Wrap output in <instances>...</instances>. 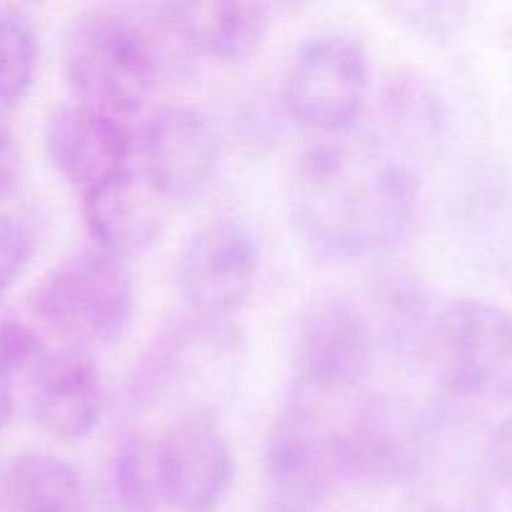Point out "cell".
I'll return each mask as SVG.
<instances>
[{
	"instance_id": "cell-26",
	"label": "cell",
	"mask_w": 512,
	"mask_h": 512,
	"mask_svg": "<svg viewBox=\"0 0 512 512\" xmlns=\"http://www.w3.org/2000/svg\"><path fill=\"white\" fill-rule=\"evenodd\" d=\"M15 378L18 375L8 368L3 358H0V428L13 415V400H15Z\"/></svg>"
},
{
	"instance_id": "cell-9",
	"label": "cell",
	"mask_w": 512,
	"mask_h": 512,
	"mask_svg": "<svg viewBox=\"0 0 512 512\" xmlns=\"http://www.w3.org/2000/svg\"><path fill=\"white\" fill-rule=\"evenodd\" d=\"M260 248L240 218H213L185 238L175 285L190 315L225 323L248 305L258 285Z\"/></svg>"
},
{
	"instance_id": "cell-15",
	"label": "cell",
	"mask_w": 512,
	"mask_h": 512,
	"mask_svg": "<svg viewBox=\"0 0 512 512\" xmlns=\"http://www.w3.org/2000/svg\"><path fill=\"white\" fill-rule=\"evenodd\" d=\"M30 410L60 443L88 438L103 415V383L90 353L63 348L45 355L30 373Z\"/></svg>"
},
{
	"instance_id": "cell-8",
	"label": "cell",
	"mask_w": 512,
	"mask_h": 512,
	"mask_svg": "<svg viewBox=\"0 0 512 512\" xmlns=\"http://www.w3.org/2000/svg\"><path fill=\"white\" fill-rule=\"evenodd\" d=\"M488 440L490 428L465 408L430 405L423 458L408 485L418 512H493Z\"/></svg>"
},
{
	"instance_id": "cell-14",
	"label": "cell",
	"mask_w": 512,
	"mask_h": 512,
	"mask_svg": "<svg viewBox=\"0 0 512 512\" xmlns=\"http://www.w3.org/2000/svg\"><path fill=\"white\" fill-rule=\"evenodd\" d=\"M228 348L223 323L193 315L190 320L168 325L135 363L128 380V403L133 408H148L173 398L175 390H193L200 375L208 373L210 360H218Z\"/></svg>"
},
{
	"instance_id": "cell-21",
	"label": "cell",
	"mask_w": 512,
	"mask_h": 512,
	"mask_svg": "<svg viewBox=\"0 0 512 512\" xmlns=\"http://www.w3.org/2000/svg\"><path fill=\"white\" fill-rule=\"evenodd\" d=\"M155 443L143 433H123L110 450L103 480V512H163Z\"/></svg>"
},
{
	"instance_id": "cell-27",
	"label": "cell",
	"mask_w": 512,
	"mask_h": 512,
	"mask_svg": "<svg viewBox=\"0 0 512 512\" xmlns=\"http://www.w3.org/2000/svg\"><path fill=\"white\" fill-rule=\"evenodd\" d=\"M0 490H3V475H0Z\"/></svg>"
},
{
	"instance_id": "cell-19",
	"label": "cell",
	"mask_w": 512,
	"mask_h": 512,
	"mask_svg": "<svg viewBox=\"0 0 512 512\" xmlns=\"http://www.w3.org/2000/svg\"><path fill=\"white\" fill-rule=\"evenodd\" d=\"M0 503L8 512H90V493L68 460L33 450L3 473Z\"/></svg>"
},
{
	"instance_id": "cell-22",
	"label": "cell",
	"mask_w": 512,
	"mask_h": 512,
	"mask_svg": "<svg viewBox=\"0 0 512 512\" xmlns=\"http://www.w3.org/2000/svg\"><path fill=\"white\" fill-rule=\"evenodd\" d=\"M40 40L33 20L15 5L0 8V108L18 105L38 75Z\"/></svg>"
},
{
	"instance_id": "cell-13",
	"label": "cell",
	"mask_w": 512,
	"mask_h": 512,
	"mask_svg": "<svg viewBox=\"0 0 512 512\" xmlns=\"http://www.w3.org/2000/svg\"><path fill=\"white\" fill-rule=\"evenodd\" d=\"M138 150L128 123L88 105L70 103L55 110L45 125V153L65 183L80 195L133 170Z\"/></svg>"
},
{
	"instance_id": "cell-3",
	"label": "cell",
	"mask_w": 512,
	"mask_h": 512,
	"mask_svg": "<svg viewBox=\"0 0 512 512\" xmlns=\"http://www.w3.org/2000/svg\"><path fill=\"white\" fill-rule=\"evenodd\" d=\"M33 310L68 348H113L135 315V283L125 260L98 248L55 265L33 293Z\"/></svg>"
},
{
	"instance_id": "cell-1",
	"label": "cell",
	"mask_w": 512,
	"mask_h": 512,
	"mask_svg": "<svg viewBox=\"0 0 512 512\" xmlns=\"http://www.w3.org/2000/svg\"><path fill=\"white\" fill-rule=\"evenodd\" d=\"M418 173L378 138H320L298 160L293 218L305 245L328 260H365L408 238Z\"/></svg>"
},
{
	"instance_id": "cell-7",
	"label": "cell",
	"mask_w": 512,
	"mask_h": 512,
	"mask_svg": "<svg viewBox=\"0 0 512 512\" xmlns=\"http://www.w3.org/2000/svg\"><path fill=\"white\" fill-rule=\"evenodd\" d=\"M378 340L368 315L348 300H325L303 315L293 350V395L330 408L350 400L373 373Z\"/></svg>"
},
{
	"instance_id": "cell-12",
	"label": "cell",
	"mask_w": 512,
	"mask_h": 512,
	"mask_svg": "<svg viewBox=\"0 0 512 512\" xmlns=\"http://www.w3.org/2000/svg\"><path fill=\"white\" fill-rule=\"evenodd\" d=\"M140 173L160 198L190 200L213 183L220 165V135L213 120L188 105H165L138 138Z\"/></svg>"
},
{
	"instance_id": "cell-4",
	"label": "cell",
	"mask_w": 512,
	"mask_h": 512,
	"mask_svg": "<svg viewBox=\"0 0 512 512\" xmlns=\"http://www.w3.org/2000/svg\"><path fill=\"white\" fill-rule=\"evenodd\" d=\"M425 365L458 403H512V313L483 298L448 300Z\"/></svg>"
},
{
	"instance_id": "cell-25",
	"label": "cell",
	"mask_w": 512,
	"mask_h": 512,
	"mask_svg": "<svg viewBox=\"0 0 512 512\" xmlns=\"http://www.w3.org/2000/svg\"><path fill=\"white\" fill-rule=\"evenodd\" d=\"M20 175V153L15 143L13 128L0 113V200L8 198L13 188L18 185Z\"/></svg>"
},
{
	"instance_id": "cell-17",
	"label": "cell",
	"mask_w": 512,
	"mask_h": 512,
	"mask_svg": "<svg viewBox=\"0 0 512 512\" xmlns=\"http://www.w3.org/2000/svg\"><path fill=\"white\" fill-rule=\"evenodd\" d=\"M380 120V143L415 168V163L438 153L448 133L450 113L433 78L418 70H400L380 95Z\"/></svg>"
},
{
	"instance_id": "cell-18",
	"label": "cell",
	"mask_w": 512,
	"mask_h": 512,
	"mask_svg": "<svg viewBox=\"0 0 512 512\" xmlns=\"http://www.w3.org/2000/svg\"><path fill=\"white\" fill-rule=\"evenodd\" d=\"M438 308L415 275L393 273L380 278L368 315L378 350H388L403 365H425Z\"/></svg>"
},
{
	"instance_id": "cell-10",
	"label": "cell",
	"mask_w": 512,
	"mask_h": 512,
	"mask_svg": "<svg viewBox=\"0 0 512 512\" xmlns=\"http://www.w3.org/2000/svg\"><path fill=\"white\" fill-rule=\"evenodd\" d=\"M430 405L395 395L355 400L343 418L345 483L363 488L410 485L423 458Z\"/></svg>"
},
{
	"instance_id": "cell-16",
	"label": "cell",
	"mask_w": 512,
	"mask_h": 512,
	"mask_svg": "<svg viewBox=\"0 0 512 512\" xmlns=\"http://www.w3.org/2000/svg\"><path fill=\"white\" fill-rule=\"evenodd\" d=\"M163 200L143 173L118 175L80 195L85 228L95 248L120 260L143 258L160 243Z\"/></svg>"
},
{
	"instance_id": "cell-11",
	"label": "cell",
	"mask_w": 512,
	"mask_h": 512,
	"mask_svg": "<svg viewBox=\"0 0 512 512\" xmlns=\"http://www.w3.org/2000/svg\"><path fill=\"white\" fill-rule=\"evenodd\" d=\"M165 508L215 512L235 483V455L210 410L180 413L155 440Z\"/></svg>"
},
{
	"instance_id": "cell-2",
	"label": "cell",
	"mask_w": 512,
	"mask_h": 512,
	"mask_svg": "<svg viewBox=\"0 0 512 512\" xmlns=\"http://www.w3.org/2000/svg\"><path fill=\"white\" fill-rule=\"evenodd\" d=\"M203 58L183 3L95 5L73 20L65 68L75 103L113 118L138 115L165 80Z\"/></svg>"
},
{
	"instance_id": "cell-5",
	"label": "cell",
	"mask_w": 512,
	"mask_h": 512,
	"mask_svg": "<svg viewBox=\"0 0 512 512\" xmlns=\"http://www.w3.org/2000/svg\"><path fill=\"white\" fill-rule=\"evenodd\" d=\"M263 473L268 512H320L345 483L343 420L293 395L268 430Z\"/></svg>"
},
{
	"instance_id": "cell-6",
	"label": "cell",
	"mask_w": 512,
	"mask_h": 512,
	"mask_svg": "<svg viewBox=\"0 0 512 512\" xmlns=\"http://www.w3.org/2000/svg\"><path fill=\"white\" fill-rule=\"evenodd\" d=\"M370 98L365 45L348 33H318L290 58L283 105L290 118L323 138L355 133Z\"/></svg>"
},
{
	"instance_id": "cell-24",
	"label": "cell",
	"mask_w": 512,
	"mask_h": 512,
	"mask_svg": "<svg viewBox=\"0 0 512 512\" xmlns=\"http://www.w3.org/2000/svg\"><path fill=\"white\" fill-rule=\"evenodd\" d=\"M488 470L495 500H500L505 510L512 512V413L505 415L495 428H490Z\"/></svg>"
},
{
	"instance_id": "cell-20",
	"label": "cell",
	"mask_w": 512,
	"mask_h": 512,
	"mask_svg": "<svg viewBox=\"0 0 512 512\" xmlns=\"http://www.w3.org/2000/svg\"><path fill=\"white\" fill-rule=\"evenodd\" d=\"M200 55L238 65L263 48L273 8L263 3H183Z\"/></svg>"
},
{
	"instance_id": "cell-23",
	"label": "cell",
	"mask_w": 512,
	"mask_h": 512,
	"mask_svg": "<svg viewBox=\"0 0 512 512\" xmlns=\"http://www.w3.org/2000/svg\"><path fill=\"white\" fill-rule=\"evenodd\" d=\"M33 250L35 240L28 225L13 215H0V298L28 268Z\"/></svg>"
}]
</instances>
